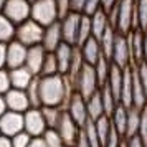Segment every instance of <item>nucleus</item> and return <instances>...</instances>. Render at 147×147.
<instances>
[{"instance_id":"nucleus-1","label":"nucleus","mask_w":147,"mask_h":147,"mask_svg":"<svg viewBox=\"0 0 147 147\" xmlns=\"http://www.w3.org/2000/svg\"><path fill=\"white\" fill-rule=\"evenodd\" d=\"M38 89L41 106H55L63 109L74 91L68 78L60 73L51 76H38Z\"/></svg>"},{"instance_id":"nucleus-2","label":"nucleus","mask_w":147,"mask_h":147,"mask_svg":"<svg viewBox=\"0 0 147 147\" xmlns=\"http://www.w3.org/2000/svg\"><path fill=\"white\" fill-rule=\"evenodd\" d=\"M109 25L121 33H129L136 27V0H119L109 12Z\"/></svg>"},{"instance_id":"nucleus-3","label":"nucleus","mask_w":147,"mask_h":147,"mask_svg":"<svg viewBox=\"0 0 147 147\" xmlns=\"http://www.w3.org/2000/svg\"><path fill=\"white\" fill-rule=\"evenodd\" d=\"M43 30L45 27L40 25L38 22L28 20L22 22L18 25H15V40L22 41L27 47H35V45H41V38H43Z\"/></svg>"},{"instance_id":"nucleus-4","label":"nucleus","mask_w":147,"mask_h":147,"mask_svg":"<svg viewBox=\"0 0 147 147\" xmlns=\"http://www.w3.org/2000/svg\"><path fill=\"white\" fill-rule=\"evenodd\" d=\"M99 80L96 76V71H94V66L91 65H84L83 69H81L76 80L73 81V89L76 93H80L83 98H89L91 94H94L96 91H99Z\"/></svg>"},{"instance_id":"nucleus-5","label":"nucleus","mask_w":147,"mask_h":147,"mask_svg":"<svg viewBox=\"0 0 147 147\" xmlns=\"http://www.w3.org/2000/svg\"><path fill=\"white\" fill-rule=\"evenodd\" d=\"M30 18L38 22L43 27H48L55 22H58L56 2L55 0H36L32 3V15Z\"/></svg>"},{"instance_id":"nucleus-6","label":"nucleus","mask_w":147,"mask_h":147,"mask_svg":"<svg viewBox=\"0 0 147 147\" xmlns=\"http://www.w3.org/2000/svg\"><path fill=\"white\" fill-rule=\"evenodd\" d=\"M65 111H66L80 127H84L86 122L89 121V114H88V106H86V98H83L80 93L73 91V94L69 96L66 106H65Z\"/></svg>"},{"instance_id":"nucleus-7","label":"nucleus","mask_w":147,"mask_h":147,"mask_svg":"<svg viewBox=\"0 0 147 147\" xmlns=\"http://www.w3.org/2000/svg\"><path fill=\"white\" fill-rule=\"evenodd\" d=\"M2 13L5 15L12 23L18 25V23L30 18V15H32V3L28 0H7Z\"/></svg>"},{"instance_id":"nucleus-8","label":"nucleus","mask_w":147,"mask_h":147,"mask_svg":"<svg viewBox=\"0 0 147 147\" xmlns=\"http://www.w3.org/2000/svg\"><path fill=\"white\" fill-rule=\"evenodd\" d=\"M23 121H25V132H28L32 137H41L47 132V122L41 113V107H30L23 113Z\"/></svg>"},{"instance_id":"nucleus-9","label":"nucleus","mask_w":147,"mask_h":147,"mask_svg":"<svg viewBox=\"0 0 147 147\" xmlns=\"http://www.w3.org/2000/svg\"><path fill=\"white\" fill-rule=\"evenodd\" d=\"M111 61L119 68L132 66V58H131V50H129V41H127V33H116V41L111 53Z\"/></svg>"},{"instance_id":"nucleus-10","label":"nucleus","mask_w":147,"mask_h":147,"mask_svg":"<svg viewBox=\"0 0 147 147\" xmlns=\"http://www.w3.org/2000/svg\"><path fill=\"white\" fill-rule=\"evenodd\" d=\"M81 129L78 124H76V121L69 116V114L63 109V114H61V119L58 122V126H56V131L60 134V137L63 139L65 142V146L66 147H73L76 139H78V136H80Z\"/></svg>"},{"instance_id":"nucleus-11","label":"nucleus","mask_w":147,"mask_h":147,"mask_svg":"<svg viewBox=\"0 0 147 147\" xmlns=\"http://www.w3.org/2000/svg\"><path fill=\"white\" fill-rule=\"evenodd\" d=\"M0 131L7 137H13L15 134L25 131V121H23V113L17 111H7L0 117Z\"/></svg>"},{"instance_id":"nucleus-12","label":"nucleus","mask_w":147,"mask_h":147,"mask_svg":"<svg viewBox=\"0 0 147 147\" xmlns=\"http://www.w3.org/2000/svg\"><path fill=\"white\" fill-rule=\"evenodd\" d=\"M27 53H28V47L23 45L18 40H12L7 43V68H18L25 65L27 60Z\"/></svg>"},{"instance_id":"nucleus-13","label":"nucleus","mask_w":147,"mask_h":147,"mask_svg":"<svg viewBox=\"0 0 147 147\" xmlns=\"http://www.w3.org/2000/svg\"><path fill=\"white\" fill-rule=\"evenodd\" d=\"M129 41V50H131V58L132 65H139L144 61V30L134 28L127 33Z\"/></svg>"},{"instance_id":"nucleus-14","label":"nucleus","mask_w":147,"mask_h":147,"mask_svg":"<svg viewBox=\"0 0 147 147\" xmlns=\"http://www.w3.org/2000/svg\"><path fill=\"white\" fill-rule=\"evenodd\" d=\"M3 96H5V101H7L8 111L25 113L27 109L32 107L30 99H28L27 91H25V89H17V88H12V89H10L8 93H5Z\"/></svg>"},{"instance_id":"nucleus-15","label":"nucleus","mask_w":147,"mask_h":147,"mask_svg":"<svg viewBox=\"0 0 147 147\" xmlns=\"http://www.w3.org/2000/svg\"><path fill=\"white\" fill-rule=\"evenodd\" d=\"M63 43V32H61L60 20L45 27L43 30V38H41V47L47 51H55L56 48Z\"/></svg>"},{"instance_id":"nucleus-16","label":"nucleus","mask_w":147,"mask_h":147,"mask_svg":"<svg viewBox=\"0 0 147 147\" xmlns=\"http://www.w3.org/2000/svg\"><path fill=\"white\" fill-rule=\"evenodd\" d=\"M81 13L71 12L68 13L63 20H60L61 23V32H63V41L76 45V36H78V27H80Z\"/></svg>"},{"instance_id":"nucleus-17","label":"nucleus","mask_w":147,"mask_h":147,"mask_svg":"<svg viewBox=\"0 0 147 147\" xmlns=\"http://www.w3.org/2000/svg\"><path fill=\"white\" fill-rule=\"evenodd\" d=\"M80 51H81V55H83L84 63H86V65H91V66H94L96 61L102 56L101 43H99V40H98L96 36H93V35H91L83 45H80Z\"/></svg>"},{"instance_id":"nucleus-18","label":"nucleus","mask_w":147,"mask_h":147,"mask_svg":"<svg viewBox=\"0 0 147 147\" xmlns=\"http://www.w3.org/2000/svg\"><path fill=\"white\" fill-rule=\"evenodd\" d=\"M47 56V50L41 45H35V47H28V53H27V60H25V66L35 74L40 76L41 73V66H43V60Z\"/></svg>"},{"instance_id":"nucleus-19","label":"nucleus","mask_w":147,"mask_h":147,"mask_svg":"<svg viewBox=\"0 0 147 147\" xmlns=\"http://www.w3.org/2000/svg\"><path fill=\"white\" fill-rule=\"evenodd\" d=\"M74 47H76V45H71V43L63 41L60 47L53 51L55 56H56V61H58L60 74H66L68 73L69 65H71V60H73V55H74Z\"/></svg>"},{"instance_id":"nucleus-20","label":"nucleus","mask_w":147,"mask_h":147,"mask_svg":"<svg viewBox=\"0 0 147 147\" xmlns=\"http://www.w3.org/2000/svg\"><path fill=\"white\" fill-rule=\"evenodd\" d=\"M35 76L30 69H28L25 65L18 68H12L10 69V81H12V88H17V89H27L32 81L35 80Z\"/></svg>"},{"instance_id":"nucleus-21","label":"nucleus","mask_w":147,"mask_h":147,"mask_svg":"<svg viewBox=\"0 0 147 147\" xmlns=\"http://www.w3.org/2000/svg\"><path fill=\"white\" fill-rule=\"evenodd\" d=\"M122 78H124V68H119L117 65L113 63L109 76H107V81L104 84L109 86V89L113 91V94L116 96V99L119 102H121V89H122Z\"/></svg>"},{"instance_id":"nucleus-22","label":"nucleus","mask_w":147,"mask_h":147,"mask_svg":"<svg viewBox=\"0 0 147 147\" xmlns=\"http://www.w3.org/2000/svg\"><path fill=\"white\" fill-rule=\"evenodd\" d=\"M111 27L109 25V17H107V12L106 10H96L93 15H91V30H93V36H96L99 40L101 36L104 35L107 28Z\"/></svg>"},{"instance_id":"nucleus-23","label":"nucleus","mask_w":147,"mask_h":147,"mask_svg":"<svg viewBox=\"0 0 147 147\" xmlns=\"http://www.w3.org/2000/svg\"><path fill=\"white\" fill-rule=\"evenodd\" d=\"M127 113H129V107L124 104H117L114 107V111L109 114L111 117V124L113 127L121 134V136H126V126H127Z\"/></svg>"},{"instance_id":"nucleus-24","label":"nucleus","mask_w":147,"mask_h":147,"mask_svg":"<svg viewBox=\"0 0 147 147\" xmlns=\"http://www.w3.org/2000/svg\"><path fill=\"white\" fill-rule=\"evenodd\" d=\"M86 106H88V114H89V119L96 121L99 119L101 116H104L106 111H104V104H102V98H101V93L96 91L94 94H91L86 99Z\"/></svg>"},{"instance_id":"nucleus-25","label":"nucleus","mask_w":147,"mask_h":147,"mask_svg":"<svg viewBox=\"0 0 147 147\" xmlns=\"http://www.w3.org/2000/svg\"><path fill=\"white\" fill-rule=\"evenodd\" d=\"M140 111L139 107H129V113H127V126H126V136L124 137H132L137 136L139 132V124H140Z\"/></svg>"},{"instance_id":"nucleus-26","label":"nucleus","mask_w":147,"mask_h":147,"mask_svg":"<svg viewBox=\"0 0 147 147\" xmlns=\"http://www.w3.org/2000/svg\"><path fill=\"white\" fill-rule=\"evenodd\" d=\"M94 127H96V132H98V137H99L101 144H102V147H104V144H106L107 137H109V134H111V131H113L111 117H109L107 114L101 116L99 119L94 121Z\"/></svg>"},{"instance_id":"nucleus-27","label":"nucleus","mask_w":147,"mask_h":147,"mask_svg":"<svg viewBox=\"0 0 147 147\" xmlns=\"http://www.w3.org/2000/svg\"><path fill=\"white\" fill-rule=\"evenodd\" d=\"M41 113L45 117L48 129H56L58 122L61 119V114H63V107H55V106H41Z\"/></svg>"},{"instance_id":"nucleus-28","label":"nucleus","mask_w":147,"mask_h":147,"mask_svg":"<svg viewBox=\"0 0 147 147\" xmlns=\"http://www.w3.org/2000/svg\"><path fill=\"white\" fill-rule=\"evenodd\" d=\"M91 35H93V30H91V15L81 13L80 27H78V36H76V47L83 45Z\"/></svg>"},{"instance_id":"nucleus-29","label":"nucleus","mask_w":147,"mask_h":147,"mask_svg":"<svg viewBox=\"0 0 147 147\" xmlns=\"http://www.w3.org/2000/svg\"><path fill=\"white\" fill-rule=\"evenodd\" d=\"M116 33L117 30L113 27H109L104 32V35L99 38V43H101V50H102V55L107 56L111 60V53H113V48H114V41H116Z\"/></svg>"},{"instance_id":"nucleus-30","label":"nucleus","mask_w":147,"mask_h":147,"mask_svg":"<svg viewBox=\"0 0 147 147\" xmlns=\"http://www.w3.org/2000/svg\"><path fill=\"white\" fill-rule=\"evenodd\" d=\"M111 66H113V61L109 60L107 56H104V55L96 61V65H94V71H96V76H98V80H99L101 86L107 81V76H109Z\"/></svg>"},{"instance_id":"nucleus-31","label":"nucleus","mask_w":147,"mask_h":147,"mask_svg":"<svg viewBox=\"0 0 147 147\" xmlns=\"http://www.w3.org/2000/svg\"><path fill=\"white\" fill-rule=\"evenodd\" d=\"M13 38H15V23H12L3 13H0V41L8 43Z\"/></svg>"},{"instance_id":"nucleus-32","label":"nucleus","mask_w":147,"mask_h":147,"mask_svg":"<svg viewBox=\"0 0 147 147\" xmlns=\"http://www.w3.org/2000/svg\"><path fill=\"white\" fill-rule=\"evenodd\" d=\"M99 93H101V98H102L104 111H106V114L109 116V114L114 111V107L119 104V101L116 99V96L113 94V91L109 89V86H107V84H102V86L99 88Z\"/></svg>"},{"instance_id":"nucleus-33","label":"nucleus","mask_w":147,"mask_h":147,"mask_svg":"<svg viewBox=\"0 0 147 147\" xmlns=\"http://www.w3.org/2000/svg\"><path fill=\"white\" fill-rule=\"evenodd\" d=\"M58 73H60V69H58L56 56H55L53 51H47V56L43 60V66H41L40 76H51V74H58Z\"/></svg>"},{"instance_id":"nucleus-34","label":"nucleus","mask_w":147,"mask_h":147,"mask_svg":"<svg viewBox=\"0 0 147 147\" xmlns=\"http://www.w3.org/2000/svg\"><path fill=\"white\" fill-rule=\"evenodd\" d=\"M136 27L147 30V0H136Z\"/></svg>"},{"instance_id":"nucleus-35","label":"nucleus","mask_w":147,"mask_h":147,"mask_svg":"<svg viewBox=\"0 0 147 147\" xmlns=\"http://www.w3.org/2000/svg\"><path fill=\"white\" fill-rule=\"evenodd\" d=\"M41 139H43L45 147H66L56 129H47V132L41 136Z\"/></svg>"},{"instance_id":"nucleus-36","label":"nucleus","mask_w":147,"mask_h":147,"mask_svg":"<svg viewBox=\"0 0 147 147\" xmlns=\"http://www.w3.org/2000/svg\"><path fill=\"white\" fill-rule=\"evenodd\" d=\"M25 91H27V96H28V99H30L32 107H41V102H40V89H38V76L32 81V84H30Z\"/></svg>"},{"instance_id":"nucleus-37","label":"nucleus","mask_w":147,"mask_h":147,"mask_svg":"<svg viewBox=\"0 0 147 147\" xmlns=\"http://www.w3.org/2000/svg\"><path fill=\"white\" fill-rule=\"evenodd\" d=\"M83 131H84V134H86L88 140H89V146L91 147H102V144H101L99 137H98V132H96V127H94V121H88L86 126L83 127Z\"/></svg>"},{"instance_id":"nucleus-38","label":"nucleus","mask_w":147,"mask_h":147,"mask_svg":"<svg viewBox=\"0 0 147 147\" xmlns=\"http://www.w3.org/2000/svg\"><path fill=\"white\" fill-rule=\"evenodd\" d=\"M12 89V81H10V69L8 68H0V94H5Z\"/></svg>"},{"instance_id":"nucleus-39","label":"nucleus","mask_w":147,"mask_h":147,"mask_svg":"<svg viewBox=\"0 0 147 147\" xmlns=\"http://www.w3.org/2000/svg\"><path fill=\"white\" fill-rule=\"evenodd\" d=\"M10 139H12V146H13V147H28L33 137H32L28 132L22 131V132L15 134L13 137H10Z\"/></svg>"},{"instance_id":"nucleus-40","label":"nucleus","mask_w":147,"mask_h":147,"mask_svg":"<svg viewBox=\"0 0 147 147\" xmlns=\"http://www.w3.org/2000/svg\"><path fill=\"white\" fill-rule=\"evenodd\" d=\"M142 142L146 144L147 147V106L142 107V111H140V124H139V132H137Z\"/></svg>"},{"instance_id":"nucleus-41","label":"nucleus","mask_w":147,"mask_h":147,"mask_svg":"<svg viewBox=\"0 0 147 147\" xmlns=\"http://www.w3.org/2000/svg\"><path fill=\"white\" fill-rule=\"evenodd\" d=\"M56 2V12H58V20H63L68 13H71V2L69 0H55Z\"/></svg>"},{"instance_id":"nucleus-42","label":"nucleus","mask_w":147,"mask_h":147,"mask_svg":"<svg viewBox=\"0 0 147 147\" xmlns=\"http://www.w3.org/2000/svg\"><path fill=\"white\" fill-rule=\"evenodd\" d=\"M122 140H124V136H121V134L113 127V131L109 134V137H107L104 147H121L122 146Z\"/></svg>"},{"instance_id":"nucleus-43","label":"nucleus","mask_w":147,"mask_h":147,"mask_svg":"<svg viewBox=\"0 0 147 147\" xmlns=\"http://www.w3.org/2000/svg\"><path fill=\"white\" fill-rule=\"evenodd\" d=\"M101 8V0H86V7H84V13L93 15L96 10Z\"/></svg>"},{"instance_id":"nucleus-44","label":"nucleus","mask_w":147,"mask_h":147,"mask_svg":"<svg viewBox=\"0 0 147 147\" xmlns=\"http://www.w3.org/2000/svg\"><path fill=\"white\" fill-rule=\"evenodd\" d=\"M126 147H146L139 136H132V137H126Z\"/></svg>"},{"instance_id":"nucleus-45","label":"nucleus","mask_w":147,"mask_h":147,"mask_svg":"<svg viewBox=\"0 0 147 147\" xmlns=\"http://www.w3.org/2000/svg\"><path fill=\"white\" fill-rule=\"evenodd\" d=\"M71 2V10L76 13H84V7H86V0H69Z\"/></svg>"},{"instance_id":"nucleus-46","label":"nucleus","mask_w":147,"mask_h":147,"mask_svg":"<svg viewBox=\"0 0 147 147\" xmlns=\"http://www.w3.org/2000/svg\"><path fill=\"white\" fill-rule=\"evenodd\" d=\"M73 147H91L89 146V140H88L86 134H84L83 129H81V132H80V136H78V139H76V142H74Z\"/></svg>"},{"instance_id":"nucleus-47","label":"nucleus","mask_w":147,"mask_h":147,"mask_svg":"<svg viewBox=\"0 0 147 147\" xmlns=\"http://www.w3.org/2000/svg\"><path fill=\"white\" fill-rule=\"evenodd\" d=\"M0 68H7V43L0 41Z\"/></svg>"},{"instance_id":"nucleus-48","label":"nucleus","mask_w":147,"mask_h":147,"mask_svg":"<svg viewBox=\"0 0 147 147\" xmlns=\"http://www.w3.org/2000/svg\"><path fill=\"white\" fill-rule=\"evenodd\" d=\"M117 2H119V0H101V8H102V10H106V12H109V10H111Z\"/></svg>"},{"instance_id":"nucleus-49","label":"nucleus","mask_w":147,"mask_h":147,"mask_svg":"<svg viewBox=\"0 0 147 147\" xmlns=\"http://www.w3.org/2000/svg\"><path fill=\"white\" fill-rule=\"evenodd\" d=\"M8 111V107H7V101H5V96L3 94H0V117L3 116V114Z\"/></svg>"},{"instance_id":"nucleus-50","label":"nucleus","mask_w":147,"mask_h":147,"mask_svg":"<svg viewBox=\"0 0 147 147\" xmlns=\"http://www.w3.org/2000/svg\"><path fill=\"white\" fill-rule=\"evenodd\" d=\"M0 147H13L12 146V139L2 134V136H0Z\"/></svg>"},{"instance_id":"nucleus-51","label":"nucleus","mask_w":147,"mask_h":147,"mask_svg":"<svg viewBox=\"0 0 147 147\" xmlns=\"http://www.w3.org/2000/svg\"><path fill=\"white\" fill-rule=\"evenodd\" d=\"M28 147H45V144H43V139H41V137H33Z\"/></svg>"},{"instance_id":"nucleus-52","label":"nucleus","mask_w":147,"mask_h":147,"mask_svg":"<svg viewBox=\"0 0 147 147\" xmlns=\"http://www.w3.org/2000/svg\"><path fill=\"white\" fill-rule=\"evenodd\" d=\"M144 61L147 63V30H144Z\"/></svg>"},{"instance_id":"nucleus-53","label":"nucleus","mask_w":147,"mask_h":147,"mask_svg":"<svg viewBox=\"0 0 147 147\" xmlns=\"http://www.w3.org/2000/svg\"><path fill=\"white\" fill-rule=\"evenodd\" d=\"M5 3H7V0H0V13L3 12V7H5Z\"/></svg>"},{"instance_id":"nucleus-54","label":"nucleus","mask_w":147,"mask_h":147,"mask_svg":"<svg viewBox=\"0 0 147 147\" xmlns=\"http://www.w3.org/2000/svg\"><path fill=\"white\" fill-rule=\"evenodd\" d=\"M28 2H30V3H33V2H36V0H28Z\"/></svg>"},{"instance_id":"nucleus-55","label":"nucleus","mask_w":147,"mask_h":147,"mask_svg":"<svg viewBox=\"0 0 147 147\" xmlns=\"http://www.w3.org/2000/svg\"><path fill=\"white\" fill-rule=\"evenodd\" d=\"M0 136H2V131H0Z\"/></svg>"}]
</instances>
